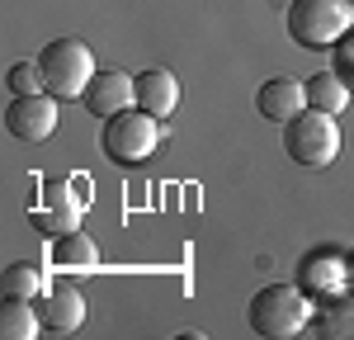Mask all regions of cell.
Wrapping results in <instances>:
<instances>
[{"mask_svg":"<svg viewBox=\"0 0 354 340\" xmlns=\"http://www.w3.org/2000/svg\"><path fill=\"white\" fill-rule=\"evenodd\" d=\"M312 312L317 308H312V298L298 283H270V288H255V298L245 308V321L265 340H293L312 326Z\"/></svg>","mask_w":354,"mask_h":340,"instance_id":"6da1fadb","label":"cell"},{"mask_svg":"<svg viewBox=\"0 0 354 340\" xmlns=\"http://www.w3.org/2000/svg\"><path fill=\"white\" fill-rule=\"evenodd\" d=\"M100 147H104V156H109L113 166H123V170L147 166V161L156 156V147H161V118L133 104V109L104 118Z\"/></svg>","mask_w":354,"mask_h":340,"instance_id":"7a4b0ae2","label":"cell"},{"mask_svg":"<svg viewBox=\"0 0 354 340\" xmlns=\"http://www.w3.org/2000/svg\"><path fill=\"white\" fill-rule=\"evenodd\" d=\"M33 62H38L43 90L57 95V100H81L85 85L95 81V71H100V66H95V53L85 48L81 38H53Z\"/></svg>","mask_w":354,"mask_h":340,"instance_id":"3957f363","label":"cell"},{"mask_svg":"<svg viewBox=\"0 0 354 340\" xmlns=\"http://www.w3.org/2000/svg\"><path fill=\"white\" fill-rule=\"evenodd\" d=\"M283 151L288 161L302 170H322L340 156V128H335V113H322V109H307L293 113L283 123Z\"/></svg>","mask_w":354,"mask_h":340,"instance_id":"277c9868","label":"cell"},{"mask_svg":"<svg viewBox=\"0 0 354 340\" xmlns=\"http://www.w3.org/2000/svg\"><path fill=\"white\" fill-rule=\"evenodd\" d=\"M354 28V0H293L288 38L298 48H335Z\"/></svg>","mask_w":354,"mask_h":340,"instance_id":"5b68a950","label":"cell"},{"mask_svg":"<svg viewBox=\"0 0 354 340\" xmlns=\"http://www.w3.org/2000/svg\"><path fill=\"white\" fill-rule=\"evenodd\" d=\"M5 133L19 142H43L57 133V95L33 90V95H15L5 104Z\"/></svg>","mask_w":354,"mask_h":340,"instance_id":"8992f818","label":"cell"},{"mask_svg":"<svg viewBox=\"0 0 354 340\" xmlns=\"http://www.w3.org/2000/svg\"><path fill=\"white\" fill-rule=\"evenodd\" d=\"M81 104H85V113H95V118H113V113L133 109V104H137L133 76H128V71H118V66H100V71H95V81L85 85Z\"/></svg>","mask_w":354,"mask_h":340,"instance_id":"52a82bcc","label":"cell"},{"mask_svg":"<svg viewBox=\"0 0 354 340\" xmlns=\"http://www.w3.org/2000/svg\"><path fill=\"white\" fill-rule=\"evenodd\" d=\"M298 288L312 298V303H322L330 293H340L345 288V255L340 251H312L298 260Z\"/></svg>","mask_w":354,"mask_h":340,"instance_id":"ba28073f","label":"cell"},{"mask_svg":"<svg viewBox=\"0 0 354 340\" xmlns=\"http://www.w3.org/2000/svg\"><path fill=\"white\" fill-rule=\"evenodd\" d=\"M133 95H137V109L156 113V118H170L175 104H180V81H175V71H165V66H147V71H137L133 76Z\"/></svg>","mask_w":354,"mask_h":340,"instance_id":"9c48e42d","label":"cell"},{"mask_svg":"<svg viewBox=\"0 0 354 340\" xmlns=\"http://www.w3.org/2000/svg\"><path fill=\"white\" fill-rule=\"evenodd\" d=\"M255 109L265 113L270 123H288L293 113L307 109V90H302L293 76H274V81H265L255 90Z\"/></svg>","mask_w":354,"mask_h":340,"instance_id":"30bf717a","label":"cell"},{"mask_svg":"<svg viewBox=\"0 0 354 340\" xmlns=\"http://www.w3.org/2000/svg\"><path fill=\"white\" fill-rule=\"evenodd\" d=\"M85 321V298L81 288H48L43 293V331L53 336H71Z\"/></svg>","mask_w":354,"mask_h":340,"instance_id":"8fae6325","label":"cell"},{"mask_svg":"<svg viewBox=\"0 0 354 340\" xmlns=\"http://www.w3.org/2000/svg\"><path fill=\"white\" fill-rule=\"evenodd\" d=\"M312 331L322 340H354V288L322 298V308L312 312Z\"/></svg>","mask_w":354,"mask_h":340,"instance_id":"7c38bea8","label":"cell"},{"mask_svg":"<svg viewBox=\"0 0 354 340\" xmlns=\"http://www.w3.org/2000/svg\"><path fill=\"white\" fill-rule=\"evenodd\" d=\"M95 265H100V251H95V241L85 236L81 227H71V232L53 236V270H66V274H90Z\"/></svg>","mask_w":354,"mask_h":340,"instance_id":"4fadbf2b","label":"cell"},{"mask_svg":"<svg viewBox=\"0 0 354 340\" xmlns=\"http://www.w3.org/2000/svg\"><path fill=\"white\" fill-rule=\"evenodd\" d=\"M307 104L312 109H322V113H345V104H350L354 95H350V85L340 81L335 71H317V76H307Z\"/></svg>","mask_w":354,"mask_h":340,"instance_id":"5bb4252c","label":"cell"},{"mask_svg":"<svg viewBox=\"0 0 354 340\" xmlns=\"http://www.w3.org/2000/svg\"><path fill=\"white\" fill-rule=\"evenodd\" d=\"M43 331V317L28 308V298H5L0 308V336L5 340H33Z\"/></svg>","mask_w":354,"mask_h":340,"instance_id":"9a60e30c","label":"cell"},{"mask_svg":"<svg viewBox=\"0 0 354 340\" xmlns=\"http://www.w3.org/2000/svg\"><path fill=\"white\" fill-rule=\"evenodd\" d=\"M0 283H5V298H28V303H33L43 288H53V283L43 279V270H38V265H28V260L5 265V279H0Z\"/></svg>","mask_w":354,"mask_h":340,"instance_id":"2e32d148","label":"cell"},{"mask_svg":"<svg viewBox=\"0 0 354 340\" xmlns=\"http://www.w3.org/2000/svg\"><path fill=\"white\" fill-rule=\"evenodd\" d=\"M28 223L38 227V232H48V236H62V232L81 227V213H76V208H53V203H38V208L28 213Z\"/></svg>","mask_w":354,"mask_h":340,"instance_id":"e0dca14e","label":"cell"},{"mask_svg":"<svg viewBox=\"0 0 354 340\" xmlns=\"http://www.w3.org/2000/svg\"><path fill=\"white\" fill-rule=\"evenodd\" d=\"M330 71L350 85V95H354V28L340 38V43H335V48H330Z\"/></svg>","mask_w":354,"mask_h":340,"instance_id":"ac0fdd59","label":"cell"},{"mask_svg":"<svg viewBox=\"0 0 354 340\" xmlns=\"http://www.w3.org/2000/svg\"><path fill=\"white\" fill-rule=\"evenodd\" d=\"M5 81H10V90H15V95H33V90H43V76H38V62H15Z\"/></svg>","mask_w":354,"mask_h":340,"instance_id":"d6986e66","label":"cell"},{"mask_svg":"<svg viewBox=\"0 0 354 340\" xmlns=\"http://www.w3.org/2000/svg\"><path fill=\"white\" fill-rule=\"evenodd\" d=\"M43 203H53V208H76L71 185H66V180H48V185H43Z\"/></svg>","mask_w":354,"mask_h":340,"instance_id":"ffe728a7","label":"cell"},{"mask_svg":"<svg viewBox=\"0 0 354 340\" xmlns=\"http://www.w3.org/2000/svg\"><path fill=\"white\" fill-rule=\"evenodd\" d=\"M345 283H350V288H354V251L345 255Z\"/></svg>","mask_w":354,"mask_h":340,"instance_id":"44dd1931","label":"cell"}]
</instances>
